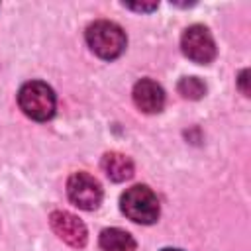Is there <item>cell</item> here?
Wrapping results in <instances>:
<instances>
[{
	"instance_id": "cell-1",
	"label": "cell",
	"mask_w": 251,
	"mask_h": 251,
	"mask_svg": "<svg viewBox=\"0 0 251 251\" xmlns=\"http://www.w3.org/2000/svg\"><path fill=\"white\" fill-rule=\"evenodd\" d=\"M86 43L94 55H98L100 59L112 61L124 53L127 39L124 29L118 24L108 20H98L86 27Z\"/></svg>"
},
{
	"instance_id": "cell-2",
	"label": "cell",
	"mask_w": 251,
	"mask_h": 251,
	"mask_svg": "<svg viewBox=\"0 0 251 251\" xmlns=\"http://www.w3.org/2000/svg\"><path fill=\"white\" fill-rule=\"evenodd\" d=\"M18 104L27 118L35 122H47L55 114L53 88L41 80L25 82L18 92Z\"/></svg>"
},
{
	"instance_id": "cell-3",
	"label": "cell",
	"mask_w": 251,
	"mask_h": 251,
	"mask_svg": "<svg viewBox=\"0 0 251 251\" xmlns=\"http://www.w3.org/2000/svg\"><path fill=\"white\" fill-rule=\"evenodd\" d=\"M120 208L135 224L149 226V224L157 222V218H159L157 194L145 184H135V186L127 188L120 198Z\"/></svg>"
},
{
	"instance_id": "cell-4",
	"label": "cell",
	"mask_w": 251,
	"mask_h": 251,
	"mask_svg": "<svg viewBox=\"0 0 251 251\" xmlns=\"http://www.w3.org/2000/svg\"><path fill=\"white\" fill-rule=\"evenodd\" d=\"M67 194L80 210H96L102 202V186L88 173H73L67 180Z\"/></svg>"
},
{
	"instance_id": "cell-5",
	"label": "cell",
	"mask_w": 251,
	"mask_h": 251,
	"mask_svg": "<svg viewBox=\"0 0 251 251\" xmlns=\"http://www.w3.org/2000/svg\"><path fill=\"white\" fill-rule=\"evenodd\" d=\"M180 47H182V53L190 61L200 63V65H206L214 61L216 57V43H214L212 33L208 31V27L198 25V24L184 29L180 37Z\"/></svg>"
},
{
	"instance_id": "cell-6",
	"label": "cell",
	"mask_w": 251,
	"mask_h": 251,
	"mask_svg": "<svg viewBox=\"0 0 251 251\" xmlns=\"http://www.w3.org/2000/svg\"><path fill=\"white\" fill-rule=\"evenodd\" d=\"M49 224L51 229L57 233L59 239H63L67 245L80 249L86 245V226L71 212H63V210H55L49 216Z\"/></svg>"
},
{
	"instance_id": "cell-7",
	"label": "cell",
	"mask_w": 251,
	"mask_h": 251,
	"mask_svg": "<svg viewBox=\"0 0 251 251\" xmlns=\"http://www.w3.org/2000/svg\"><path fill=\"white\" fill-rule=\"evenodd\" d=\"M133 102L145 114H157L165 106V90L151 78H141L133 86Z\"/></svg>"
},
{
	"instance_id": "cell-8",
	"label": "cell",
	"mask_w": 251,
	"mask_h": 251,
	"mask_svg": "<svg viewBox=\"0 0 251 251\" xmlns=\"http://www.w3.org/2000/svg\"><path fill=\"white\" fill-rule=\"evenodd\" d=\"M102 169L108 175L110 180L114 182H122L133 176V163L127 155L118 153V151H110L102 157Z\"/></svg>"
},
{
	"instance_id": "cell-9",
	"label": "cell",
	"mask_w": 251,
	"mask_h": 251,
	"mask_svg": "<svg viewBox=\"0 0 251 251\" xmlns=\"http://www.w3.org/2000/svg\"><path fill=\"white\" fill-rule=\"evenodd\" d=\"M102 251H135V239L120 227H106L100 233Z\"/></svg>"
},
{
	"instance_id": "cell-10",
	"label": "cell",
	"mask_w": 251,
	"mask_h": 251,
	"mask_svg": "<svg viewBox=\"0 0 251 251\" xmlns=\"http://www.w3.org/2000/svg\"><path fill=\"white\" fill-rule=\"evenodd\" d=\"M178 92H180L182 98L198 100V98H202L206 94V84L196 76H184L178 82Z\"/></svg>"
},
{
	"instance_id": "cell-11",
	"label": "cell",
	"mask_w": 251,
	"mask_h": 251,
	"mask_svg": "<svg viewBox=\"0 0 251 251\" xmlns=\"http://www.w3.org/2000/svg\"><path fill=\"white\" fill-rule=\"evenodd\" d=\"M124 6H127V8H131V10H137V12H151V10L157 8L155 2H151V4H124Z\"/></svg>"
},
{
	"instance_id": "cell-12",
	"label": "cell",
	"mask_w": 251,
	"mask_h": 251,
	"mask_svg": "<svg viewBox=\"0 0 251 251\" xmlns=\"http://www.w3.org/2000/svg\"><path fill=\"white\" fill-rule=\"evenodd\" d=\"M239 86H241V92L245 96H249V88H247V71H241L239 75Z\"/></svg>"
},
{
	"instance_id": "cell-13",
	"label": "cell",
	"mask_w": 251,
	"mask_h": 251,
	"mask_svg": "<svg viewBox=\"0 0 251 251\" xmlns=\"http://www.w3.org/2000/svg\"><path fill=\"white\" fill-rule=\"evenodd\" d=\"M163 251H180V249H171V247H167V249H163Z\"/></svg>"
}]
</instances>
